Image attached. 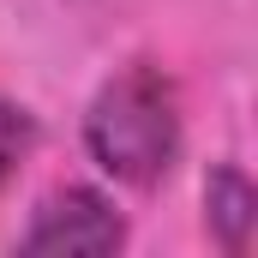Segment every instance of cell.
<instances>
[{
    "label": "cell",
    "instance_id": "2",
    "mask_svg": "<svg viewBox=\"0 0 258 258\" xmlns=\"http://www.w3.org/2000/svg\"><path fill=\"white\" fill-rule=\"evenodd\" d=\"M126 246V216L102 186H54L30 210L18 252H120Z\"/></svg>",
    "mask_w": 258,
    "mask_h": 258
},
{
    "label": "cell",
    "instance_id": "1",
    "mask_svg": "<svg viewBox=\"0 0 258 258\" xmlns=\"http://www.w3.org/2000/svg\"><path fill=\"white\" fill-rule=\"evenodd\" d=\"M84 150L114 186L156 192L186 150V114L174 78L156 60H132L114 78H102V90L84 108Z\"/></svg>",
    "mask_w": 258,
    "mask_h": 258
},
{
    "label": "cell",
    "instance_id": "3",
    "mask_svg": "<svg viewBox=\"0 0 258 258\" xmlns=\"http://www.w3.org/2000/svg\"><path fill=\"white\" fill-rule=\"evenodd\" d=\"M258 222V192L246 180L240 162H210L204 174V234L222 246V252H246Z\"/></svg>",
    "mask_w": 258,
    "mask_h": 258
},
{
    "label": "cell",
    "instance_id": "4",
    "mask_svg": "<svg viewBox=\"0 0 258 258\" xmlns=\"http://www.w3.org/2000/svg\"><path fill=\"white\" fill-rule=\"evenodd\" d=\"M36 144H42V126H36V114L24 108V102H12V96H0V186L36 156Z\"/></svg>",
    "mask_w": 258,
    "mask_h": 258
}]
</instances>
